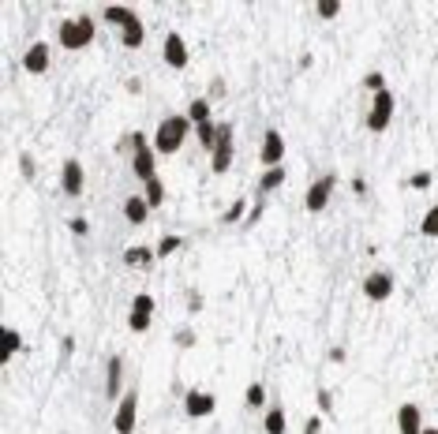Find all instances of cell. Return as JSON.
<instances>
[{
    "instance_id": "obj_6",
    "label": "cell",
    "mask_w": 438,
    "mask_h": 434,
    "mask_svg": "<svg viewBox=\"0 0 438 434\" xmlns=\"http://www.w3.org/2000/svg\"><path fill=\"white\" fill-rule=\"evenodd\" d=\"M334 191H337V173L315 176L308 195H303V210H308V214H322V210L330 206V199H334Z\"/></svg>"
},
{
    "instance_id": "obj_39",
    "label": "cell",
    "mask_w": 438,
    "mask_h": 434,
    "mask_svg": "<svg viewBox=\"0 0 438 434\" xmlns=\"http://www.w3.org/2000/svg\"><path fill=\"white\" fill-rule=\"evenodd\" d=\"M326 360H330V363H334V367H341L344 360H349V352H344L341 345H334V348H330V352H326Z\"/></svg>"
},
{
    "instance_id": "obj_37",
    "label": "cell",
    "mask_w": 438,
    "mask_h": 434,
    "mask_svg": "<svg viewBox=\"0 0 438 434\" xmlns=\"http://www.w3.org/2000/svg\"><path fill=\"white\" fill-rule=\"evenodd\" d=\"M172 345H176V348H191L195 345V330H176V333H172Z\"/></svg>"
},
{
    "instance_id": "obj_35",
    "label": "cell",
    "mask_w": 438,
    "mask_h": 434,
    "mask_svg": "<svg viewBox=\"0 0 438 434\" xmlns=\"http://www.w3.org/2000/svg\"><path fill=\"white\" fill-rule=\"evenodd\" d=\"M262 210H266V199H262V195H259V199L251 202V210H247V221H244V229H255V225H259Z\"/></svg>"
},
{
    "instance_id": "obj_28",
    "label": "cell",
    "mask_w": 438,
    "mask_h": 434,
    "mask_svg": "<svg viewBox=\"0 0 438 434\" xmlns=\"http://www.w3.org/2000/svg\"><path fill=\"white\" fill-rule=\"evenodd\" d=\"M142 188H146V191H142V199L150 202V210L165 202V183H162V176H154L150 183H142Z\"/></svg>"
},
{
    "instance_id": "obj_27",
    "label": "cell",
    "mask_w": 438,
    "mask_h": 434,
    "mask_svg": "<svg viewBox=\"0 0 438 434\" xmlns=\"http://www.w3.org/2000/svg\"><path fill=\"white\" fill-rule=\"evenodd\" d=\"M247 199H236L229 210H225V214H221V225H244V221H247Z\"/></svg>"
},
{
    "instance_id": "obj_21",
    "label": "cell",
    "mask_w": 438,
    "mask_h": 434,
    "mask_svg": "<svg viewBox=\"0 0 438 434\" xmlns=\"http://www.w3.org/2000/svg\"><path fill=\"white\" fill-rule=\"evenodd\" d=\"M288 180V173H285V165H277V169H262V176H259V183H255V191L266 199L270 191H277L281 183Z\"/></svg>"
},
{
    "instance_id": "obj_15",
    "label": "cell",
    "mask_w": 438,
    "mask_h": 434,
    "mask_svg": "<svg viewBox=\"0 0 438 434\" xmlns=\"http://www.w3.org/2000/svg\"><path fill=\"white\" fill-rule=\"evenodd\" d=\"M52 64V45L49 42H30L23 52V72L26 75H45Z\"/></svg>"
},
{
    "instance_id": "obj_33",
    "label": "cell",
    "mask_w": 438,
    "mask_h": 434,
    "mask_svg": "<svg viewBox=\"0 0 438 434\" xmlns=\"http://www.w3.org/2000/svg\"><path fill=\"white\" fill-rule=\"evenodd\" d=\"M315 404H318V416H334V393L330 389H315Z\"/></svg>"
},
{
    "instance_id": "obj_32",
    "label": "cell",
    "mask_w": 438,
    "mask_h": 434,
    "mask_svg": "<svg viewBox=\"0 0 438 434\" xmlns=\"http://www.w3.org/2000/svg\"><path fill=\"white\" fill-rule=\"evenodd\" d=\"M180 244H184V236H162L157 240V258H169L172 251H180Z\"/></svg>"
},
{
    "instance_id": "obj_22",
    "label": "cell",
    "mask_w": 438,
    "mask_h": 434,
    "mask_svg": "<svg viewBox=\"0 0 438 434\" xmlns=\"http://www.w3.org/2000/svg\"><path fill=\"white\" fill-rule=\"evenodd\" d=\"M188 120H191L195 127L214 120V105H210V98H195V101L188 105Z\"/></svg>"
},
{
    "instance_id": "obj_1",
    "label": "cell",
    "mask_w": 438,
    "mask_h": 434,
    "mask_svg": "<svg viewBox=\"0 0 438 434\" xmlns=\"http://www.w3.org/2000/svg\"><path fill=\"white\" fill-rule=\"evenodd\" d=\"M191 120H188V113H169V116H162V124H157V131H154V150H157V157H172L184 142H188V135H191Z\"/></svg>"
},
{
    "instance_id": "obj_45",
    "label": "cell",
    "mask_w": 438,
    "mask_h": 434,
    "mask_svg": "<svg viewBox=\"0 0 438 434\" xmlns=\"http://www.w3.org/2000/svg\"><path fill=\"white\" fill-rule=\"evenodd\" d=\"M423 434H438V427H423Z\"/></svg>"
},
{
    "instance_id": "obj_10",
    "label": "cell",
    "mask_w": 438,
    "mask_h": 434,
    "mask_svg": "<svg viewBox=\"0 0 438 434\" xmlns=\"http://www.w3.org/2000/svg\"><path fill=\"white\" fill-rule=\"evenodd\" d=\"M60 191L68 195V199H83V191H86V169L79 157H64V165H60Z\"/></svg>"
},
{
    "instance_id": "obj_3",
    "label": "cell",
    "mask_w": 438,
    "mask_h": 434,
    "mask_svg": "<svg viewBox=\"0 0 438 434\" xmlns=\"http://www.w3.org/2000/svg\"><path fill=\"white\" fill-rule=\"evenodd\" d=\"M131 135V173H135L142 183H150L157 176V150H154V142H146L142 131H128Z\"/></svg>"
},
{
    "instance_id": "obj_18",
    "label": "cell",
    "mask_w": 438,
    "mask_h": 434,
    "mask_svg": "<svg viewBox=\"0 0 438 434\" xmlns=\"http://www.w3.org/2000/svg\"><path fill=\"white\" fill-rule=\"evenodd\" d=\"M101 19L109 23V26H116V30H124V26H131V23L139 19V11L128 8V4H105L101 8Z\"/></svg>"
},
{
    "instance_id": "obj_14",
    "label": "cell",
    "mask_w": 438,
    "mask_h": 434,
    "mask_svg": "<svg viewBox=\"0 0 438 434\" xmlns=\"http://www.w3.org/2000/svg\"><path fill=\"white\" fill-rule=\"evenodd\" d=\"M259 161H262V169H277L285 161V135L277 127H270L266 135H262V142H259Z\"/></svg>"
},
{
    "instance_id": "obj_9",
    "label": "cell",
    "mask_w": 438,
    "mask_h": 434,
    "mask_svg": "<svg viewBox=\"0 0 438 434\" xmlns=\"http://www.w3.org/2000/svg\"><path fill=\"white\" fill-rule=\"evenodd\" d=\"M393 288H397V281H393L390 270H371L360 281V292L371 299V304H386V299L393 296Z\"/></svg>"
},
{
    "instance_id": "obj_41",
    "label": "cell",
    "mask_w": 438,
    "mask_h": 434,
    "mask_svg": "<svg viewBox=\"0 0 438 434\" xmlns=\"http://www.w3.org/2000/svg\"><path fill=\"white\" fill-rule=\"evenodd\" d=\"M188 311H191V314H198V311H203V296H198L195 288L188 292Z\"/></svg>"
},
{
    "instance_id": "obj_19",
    "label": "cell",
    "mask_w": 438,
    "mask_h": 434,
    "mask_svg": "<svg viewBox=\"0 0 438 434\" xmlns=\"http://www.w3.org/2000/svg\"><path fill=\"white\" fill-rule=\"evenodd\" d=\"M146 217H150V202L142 199V195H128L124 199V221L128 225H146Z\"/></svg>"
},
{
    "instance_id": "obj_12",
    "label": "cell",
    "mask_w": 438,
    "mask_h": 434,
    "mask_svg": "<svg viewBox=\"0 0 438 434\" xmlns=\"http://www.w3.org/2000/svg\"><path fill=\"white\" fill-rule=\"evenodd\" d=\"M162 60L169 64V68H176V72H184V68L191 64L188 42H184V34H180V30H169V34L162 38Z\"/></svg>"
},
{
    "instance_id": "obj_2",
    "label": "cell",
    "mask_w": 438,
    "mask_h": 434,
    "mask_svg": "<svg viewBox=\"0 0 438 434\" xmlns=\"http://www.w3.org/2000/svg\"><path fill=\"white\" fill-rule=\"evenodd\" d=\"M94 34H98V23L90 19V16H72V19H60L57 23V45L68 49V52L86 49L90 42H94Z\"/></svg>"
},
{
    "instance_id": "obj_31",
    "label": "cell",
    "mask_w": 438,
    "mask_h": 434,
    "mask_svg": "<svg viewBox=\"0 0 438 434\" xmlns=\"http://www.w3.org/2000/svg\"><path fill=\"white\" fill-rule=\"evenodd\" d=\"M315 16L318 19H337L341 16V0H315Z\"/></svg>"
},
{
    "instance_id": "obj_24",
    "label": "cell",
    "mask_w": 438,
    "mask_h": 434,
    "mask_svg": "<svg viewBox=\"0 0 438 434\" xmlns=\"http://www.w3.org/2000/svg\"><path fill=\"white\" fill-rule=\"evenodd\" d=\"M142 42H146L142 19H135L131 26H124V30H120V45H124V49H142Z\"/></svg>"
},
{
    "instance_id": "obj_23",
    "label": "cell",
    "mask_w": 438,
    "mask_h": 434,
    "mask_svg": "<svg viewBox=\"0 0 438 434\" xmlns=\"http://www.w3.org/2000/svg\"><path fill=\"white\" fill-rule=\"evenodd\" d=\"M262 427H266V434H285V430H288V419H285V409H281V404H270V409H266V419H262Z\"/></svg>"
},
{
    "instance_id": "obj_40",
    "label": "cell",
    "mask_w": 438,
    "mask_h": 434,
    "mask_svg": "<svg viewBox=\"0 0 438 434\" xmlns=\"http://www.w3.org/2000/svg\"><path fill=\"white\" fill-rule=\"evenodd\" d=\"M322 419L326 416H311L308 423H303V434H322Z\"/></svg>"
},
{
    "instance_id": "obj_30",
    "label": "cell",
    "mask_w": 438,
    "mask_h": 434,
    "mask_svg": "<svg viewBox=\"0 0 438 434\" xmlns=\"http://www.w3.org/2000/svg\"><path fill=\"white\" fill-rule=\"evenodd\" d=\"M360 86L367 90L371 98H375V94H382V90H390V86H386V75H382V72H367V75L360 79Z\"/></svg>"
},
{
    "instance_id": "obj_20",
    "label": "cell",
    "mask_w": 438,
    "mask_h": 434,
    "mask_svg": "<svg viewBox=\"0 0 438 434\" xmlns=\"http://www.w3.org/2000/svg\"><path fill=\"white\" fill-rule=\"evenodd\" d=\"M0 337H4V352H0V363H11L19 356V352L26 348L23 345V333L16 330V326H0Z\"/></svg>"
},
{
    "instance_id": "obj_7",
    "label": "cell",
    "mask_w": 438,
    "mask_h": 434,
    "mask_svg": "<svg viewBox=\"0 0 438 434\" xmlns=\"http://www.w3.org/2000/svg\"><path fill=\"white\" fill-rule=\"evenodd\" d=\"M154 311H157V299L150 292H135L131 296V311H128V330L131 333H146L154 322Z\"/></svg>"
},
{
    "instance_id": "obj_4",
    "label": "cell",
    "mask_w": 438,
    "mask_h": 434,
    "mask_svg": "<svg viewBox=\"0 0 438 434\" xmlns=\"http://www.w3.org/2000/svg\"><path fill=\"white\" fill-rule=\"evenodd\" d=\"M232 161H236V124L221 120L218 124V147H214V154H210V173L225 176L232 169Z\"/></svg>"
},
{
    "instance_id": "obj_5",
    "label": "cell",
    "mask_w": 438,
    "mask_h": 434,
    "mask_svg": "<svg viewBox=\"0 0 438 434\" xmlns=\"http://www.w3.org/2000/svg\"><path fill=\"white\" fill-rule=\"evenodd\" d=\"M135 423H139V389L128 386V393L113 409V434H135Z\"/></svg>"
},
{
    "instance_id": "obj_17",
    "label": "cell",
    "mask_w": 438,
    "mask_h": 434,
    "mask_svg": "<svg viewBox=\"0 0 438 434\" xmlns=\"http://www.w3.org/2000/svg\"><path fill=\"white\" fill-rule=\"evenodd\" d=\"M154 262H157V247H150V244H135L124 251V266H131V270H150Z\"/></svg>"
},
{
    "instance_id": "obj_26",
    "label": "cell",
    "mask_w": 438,
    "mask_h": 434,
    "mask_svg": "<svg viewBox=\"0 0 438 434\" xmlns=\"http://www.w3.org/2000/svg\"><path fill=\"white\" fill-rule=\"evenodd\" d=\"M195 139H198V147H203L206 154H214V147H218V124L210 120V124H198L195 127Z\"/></svg>"
},
{
    "instance_id": "obj_11",
    "label": "cell",
    "mask_w": 438,
    "mask_h": 434,
    "mask_svg": "<svg viewBox=\"0 0 438 434\" xmlns=\"http://www.w3.org/2000/svg\"><path fill=\"white\" fill-rule=\"evenodd\" d=\"M218 412V397L214 393H206V389H184V416L188 419H206V416H214Z\"/></svg>"
},
{
    "instance_id": "obj_25",
    "label": "cell",
    "mask_w": 438,
    "mask_h": 434,
    "mask_svg": "<svg viewBox=\"0 0 438 434\" xmlns=\"http://www.w3.org/2000/svg\"><path fill=\"white\" fill-rule=\"evenodd\" d=\"M244 404H247L251 412L266 409V386H262V382H247V389H244Z\"/></svg>"
},
{
    "instance_id": "obj_34",
    "label": "cell",
    "mask_w": 438,
    "mask_h": 434,
    "mask_svg": "<svg viewBox=\"0 0 438 434\" xmlns=\"http://www.w3.org/2000/svg\"><path fill=\"white\" fill-rule=\"evenodd\" d=\"M431 183H434V173H427V169H420V173L408 176V188H416V191H427Z\"/></svg>"
},
{
    "instance_id": "obj_29",
    "label": "cell",
    "mask_w": 438,
    "mask_h": 434,
    "mask_svg": "<svg viewBox=\"0 0 438 434\" xmlns=\"http://www.w3.org/2000/svg\"><path fill=\"white\" fill-rule=\"evenodd\" d=\"M420 236H431V240H438V202L427 206V214L420 217Z\"/></svg>"
},
{
    "instance_id": "obj_42",
    "label": "cell",
    "mask_w": 438,
    "mask_h": 434,
    "mask_svg": "<svg viewBox=\"0 0 438 434\" xmlns=\"http://www.w3.org/2000/svg\"><path fill=\"white\" fill-rule=\"evenodd\" d=\"M349 188H352V195H367V180H364V176H352Z\"/></svg>"
},
{
    "instance_id": "obj_44",
    "label": "cell",
    "mask_w": 438,
    "mask_h": 434,
    "mask_svg": "<svg viewBox=\"0 0 438 434\" xmlns=\"http://www.w3.org/2000/svg\"><path fill=\"white\" fill-rule=\"evenodd\" d=\"M60 348H64V356H72V352H75V337H64Z\"/></svg>"
},
{
    "instance_id": "obj_38",
    "label": "cell",
    "mask_w": 438,
    "mask_h": 434,
    "mask_svg": "<svg viewBox=\"0 0 438 434\" xmlns=\"http://www.w3.org/2000/svg\"><path fill=\"white\" fill-rule=\"evenodd\" d=\"M19 173H23L26 180H34V173H38V165H34V157H30V154H19Z\"/></svg>"
},
{
    "instance_id": "obj_8",
    "label": "cell",
    "mask_w": 438,
    "mask_h": 434,
    "mask_svg": "<svg viewBox=\"0 0 438 434\" xmlns=\"http://www.w3.org/2000/svg\"><path fill=\"white\" fill-rule=\"evenodd\" d=\"M393 109H397V101H393V94L390 90H382V94H375L371 98V109H367V131H375V135H382V131L390 127V120H393Z\"/></svg>"
},
{
    "instance_id": "obj_36",
    "label": "cell",
    "mask_w": 438,
    "mask_h": 434,
    "mask_svg": "<svg viewBox=\"0 0 438 434\" xmlns=\"http://www.w3.org/2000/svg\"><path fill=\"white\" fill-rule=\"evenodd\" d=\"M68 232H72V236H90V221H86L83 214L68 217Z\"/></svg>"
},
{
    "instance_id": "obj_16",
    "label": "cell",
    "mask_w": 438,
    "mask_h": 434,
    "mask_svg": "<svg viewBox=\"0 0 438 434\" xmlns=\"http://www.w3.org/2000/svg\"><path fill=\"white\" fill-rule=\"evenodd\" d=\"M397 434H423V412H420V404H401L397 409Z\"/></svg>"
},
{
    "instance_id": "obj_13",
    "label": "cell",
    "mask_w": 438,
    "mask_h": 434,
    "mask_svg": "<svg viewBox=\"0 0 438 434\" xmlns=\"http://www.w3.org/2000/svg\"><path fill=\"white\" fill-rule=\"evenodd\" d=\"M128 393L124 386V356H109V363H105V401L116 409V401H120Z\"/></svg>"
},
{
    "instance_id": "obj_43",
    "label": "cell",
    "mask_w": 438,
    "mask_h": 434,
    "mask_svg": "<svg viewBox=\"0 0 438 434\" xmlns=\"http://www.w3.org/2000/svg\"><path fill=\"white\" fill-rule=\"evenodd\" d=\"M311 64H315V57H311V52H303V57H300V72H308Z\"/></svg>"
}]
</instances>
